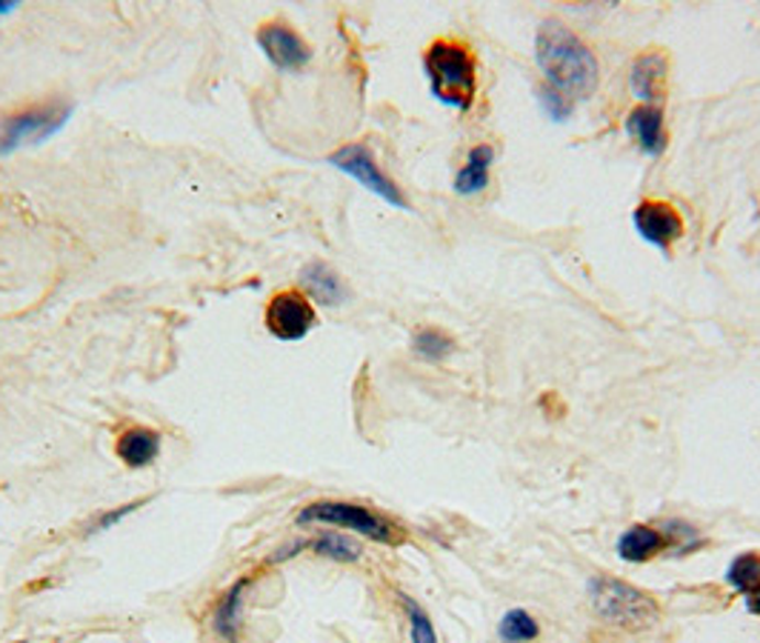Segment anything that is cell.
Listing matches in <instances>:
<instances>
[{
	"mask_svg": "<svg viewBox=\"0 0 760 643\" xmlns=\"http://www.w3.org/2000/svg\"><path fill=\"white\" fill-rule=\"evenodd\" d=\"M329 164H332L334 169H341L343 175H349L352 180H357L363 189H370L372 195L386 200L389 207L409 209L404 192H400V186H395V180H389L384 171H381V166H377L375 155H372V149L366 143H346V146H341L334 155H329Z\"/></svg>",
	"mask_w": 760,
	"mask_h": 643,
	"instance_id": "6",
	"label": "cell"
},
{
	"mask_svg": "<svg viewBox=\"0 0 760 643\" xmlns=\"http://www.w3.org/2000/svg\"><path fill=\"white\" fill-rule=\"evenodd\" d=\"M726 584L733 586L735 592L747 595L760 584V555L758 552H744L729 564L726 569Z\"/></svg>",
	"mask_w": 760,
	"mask_h": 643,
	"instance_id": "20",
	"label": "cell"
},
{
	"mask_svg": "<svg viewBox=\"0 0 760 643\" xmlns=\"http://www.w3.org/2000/svg\"><path fill=\"white\" fill-rule=\"evenodd\" d=\"M632 223L638 229V235L661 252L672 250L683 237V232H686L681 212L672 203H663V200H643V203H638Z\"/></svg>",
	"mask_w": 760,
	"mask_h": 643,
	"instance_id": "8",
	"label": "cell"
},
{
	"mask_svg": "<svg viewBox=\"0 0 760 643\" xmlns=\"http://www.w3.org/2000/svg\"><path fill=\"white\" fill-rule=\"evenodd\" d=\"M538 635V621L526 609H509L498 623V638L504 643H532Z\"/></svg>",
	"mask_w": 760,
	"mask_h": 643,
	"instance_id": "18",
	"label": "cell"
},
{
	"mask_svg": "<svg viewBox=\"0 0 760 643\" xmlns=\"http://www.w3.org/2000/svg\"><path fill=\"white\" fill-rule=\"evenodd\" d=\"M535 60H538L547 86L563 92L572 100H586L597 89V66L595 52L581 41L561 21H543L535 35Z\"/></svg>",
	"mask_w": 760,
	"mask_h": 643,
	"instance_id": "1",
	"label": "cell"
},
{
	"mask_svg": "<svg viewBox=\"0 0 760 643\" xmlns=\"http://www.w3.org/2000/svg\"><path fill=\"white\" fill-rule=\"evenodd\" d=\"M663 550H667V535H663L661 529L643 526V523L629 526L618 537V555L624 561H629V564H647L654 555H661Z\"/></svg>",
	"mask_w": 760,
	"mask_h": 643,
	"instance_id": "16",
	"label": "cell"
},
{
	"mask_svg": "<svg viewBox=\"0 0 760 643\" xmlns=\"http://www.w3.org/2000/svg\"><path fill=\"white\" fill-rule=\"evenodd\" d=\"M538 100H540V107H543V112L558 123L566 121L569 114H572V107H575V100L566 98V95L558 92V89H552V86H547V84L540 86Z\"/></svg>",
	"mask_w": 760,
	"mask_h": 643,
	"instance_id": "23",
	"label": "cell"
},
{
	"mask_svg": "<svg viewBox=\"0 0 760 643\" xmlns=\"http://www.w3.org/2000/svg\"><path fill=\"white\" fill-rule=\"evenodd\" d=\"M669 78V57L663 52H643L635 57L632 64V92L635 98L643 100V107H654V100H661L667 92Z\"/></svg>",
	"mask_w": 760,
	"mask_h": 643,
	"instance_id": "10",
	"label": "cell"
},
{
	"mask_svg": "<svg viewBox=\"0 0 760 643\" xmlns=\"http://www.w3.org/2000/svg\"><path fill=\"white\" fill-rule=\"evenodd\" d=\"M400 603H404L406 618H409V635H412V643H438V632H434V623L427 614V609L420 607L418 600L409 598V595H400Z\"/></svg>",
	"mask_w": 760,
	"mask_h": 643,
	"instance_id": "21",
	"label": "cell"
},
{
	"mask_svg": "<svg viewBox=\"0 0 760 643\" xmlns=\"http://www.w3.org/2000/svg\"><path fill=\"white\" fill-rule=\"evenodd\" d=\"M495 160V149L489 143H477L466 155V164L455 175V192L458 195H481L489 186V169Z\"/></svg>",
	"mask_w": 760,
	"mask_h": 643,
	"instance_id": "17",
	"label": "cell"
},
{
	"mask_svg": "<svg viewBox=\"0 0 760 643\" xmlns=\"http://www.w3.org/2000/svg\"><path fill=\"white\" fill-rule=\"evenodd\" d=\"M423 71L434 100L455 112H470L477 98V64L466 43L441 37L423 55Z\"/></svg>",
	"mask_w": 760,
	"mask_h": 643,
	"instance_id": "2",
	"label": "cell"
},
{
	"mask_svg": "<svg viewBox=\"0 0 760 643\" xmlns=\"http://www.w3.org/2000/svg\"><path fill=\"white\" fill-rule=\"evenodd\" d=\"M590 603L606 623L620 629H647L661 614L652 595L612 575H595L590 580Z\"/></svg>",
	"mask_w": 760,
	"mask_h": 643,
	"instance_id": "3",
	"label": "cell"
},
{
	"mask_svg": "<svg viewBox=\"0 0 760 643\" xmlns=\"http://www.w3.org/2000/svg\"><path fill=\"white\" fill-rule=\"evenodd\" d=\"M137 507H141V503H126V507L114 509V512H103V514H100V518H98V521L92 523V529H89V532H103V529H112L114 523H121L123 518H126V514L135 512Z\"/></svg>",
	"mask_w": 760,
	"mask_h": 643,
	"instance_id": "24",
	"label": "cell"
},
{
	"mask_svg": "<svg viewBox=\"0 0 760 643\" xmlns=\"http://www.w3.org/2000/svg\"><path fill=\"white\" fill-rule=\"evenodd\" d=\"M747 609H749V612L758 614V618H760V584L755 586L752 592H747Z\"/></svg>",
	"mask_w": 760,
	"mask_h": 643,
	"instance_id": "25",
	"label": "cell"
},
{
	"mask_svg": "<svg viewBox=\"0 0 760 643\" xmlns=\"http://www.w3.org/2000/svg\"><path fill=\"white\" fill-rule=\"evenodd\" d=\"M663 535H667V546L675 550L678 555H690V552H697L706 543V537L697 535V529L690 526L683 521H672L663 526Z\"/></svg>",
	"mask_w": 760,
	"mask_h": 643,
	"instance_id": "22",
	"label": "cell"
},
{
	"mask_svg": "<svg viewBox=\"0 0 760 643\" xmlns=\"http://www.w3.org/2000/svg\"><path fill=\"white\" fill-rule=\"evenodd\" d=\"M315 323H318V312H315L312 300L298 289L277 292L266 307V329L277 341H304L315 329Z\"/></svg>",
	"mask_w": 760,
	"mask_h": 643,
	"instance_id": "7",
	"label": "cell"
},
{
	"mask_svg": "<svg viewBox=\"0 0 760 643\" xmlns=\"http://www.w3.org/2000/svg\"><path fill=\"white\" fill-rule=\"evenodd\" d=\"M300 286L309 292V298L323 303V307H338L346 300V286H343L341 275L323 260H312L300 269Z\"/></svg>",
	"mask_w": 760,
	"mask_h": 643,
	"instance_id": "13",
	"label": "cell"
},
{
	"mask_svg": "<svg viewBox=\"0 0 760 643\" xmlns=\"http://www.w3.org/2000/svg\"><path fill=\"white\" fill-rule=\"evenodd\" d=\"M295 523L298 526H341L370 537L375 543H386V546L400 543V532L395 523L386 521L384 514L372 512V509L361 507V503H349V500H318V503H309V507L300 509Z\"/></svg>",
	"mask_w": 760,
	"mask_h": 643,
	"instance_id": "4",
	"label": "cell"
},
{
	"mask_svg": "<svg viewBox=\"0 0 760 643\" xmlns=\"http://www.w3.org/2000/svg\"><path fill=\"white\" fill-rule=\"evenodd\" d=\"M252 586V578H241L229 586L227 595L221 598V603L214 607L212 627L218 632V638L227 643L241 641V627H243V595Z\"/></svg>",
	"mask_w": 760,
	"mask_h": 643,
	"instance_id": "14",
	"label": "cell"
},
{
	"mask_svg": "<svg viewBox=\"0 0 760 643\" xmlns=\"http://www.w3.org/2000/svg\"><path fill=\"white\" fill-rule=\"evenodd\" d=\"M114 452L129 469H143V466L155 464L161 455V432L150 426H129L126 432L118 435Z\"/></svg>",
	"mask_w": 760,
	"mask_h": 643,
	"instance_id": "12",
	"label": "cell"
},
{
	"mask_svg": "<svg viewBox=\"0 0 760 643\" xmlns=\"http://www.w3.org/2000/svg\"><path fill=\"white\" fill-rule=\"evenodd\" d=\"M14 9H18V3H14V0H0V14H12Z\"/></svg>",
	"mask_w": 760,
	"mask_h": 643,
	"instance_id": "26",
	"label": "cell"
},
{
	"mask_svg": "<svg viewBox=\"0 0 760 643\" xmlns=\"http://www.w3.org/2000/svg\"><path fill=\"white\" fill-rule=\"evenodd\" d=\"M255 41L263 49V55L272 60V66L284 71L304 69L309 64V57H312L309 43L295 29L284 26V23H266V26H261Z\"/></svg>",
	"mask_w": 760,
	"mask_h": 643,
	"instance_id": "9",
	"label": "cell"
},
{
	"mask_svg": "<svg viewBox=\"0 0 760 643\" xmlns=\"http://www.w3.org/2000/svg\"><path fill=\"white\" fill-rule=\"evenodd\" d=\"M300 550H312L315 555L332 557V561H341V564H352V561H357V557H361V552H363L361 546H357L355 541H349L346 535L327 532V535H318L315 541L291 543V546H286L284 552H277V555L272 557V564H280V561H286V557L298 555Z\"/></svg>",
	"mask_w": 760,
	"mask_h": 643,
	"instance_id": "15",
	"label": "cell"
},
{
	"mask_svg": "<svg viewBox=\"0 0 760 643\" xmlns=\"http://www.w3.org/2000/svg\"><path fill=\"white\" fill-rule=\"evenodd\" d=\"M71 107L64 100H49V103H35L21 112L9 114L0 123V157L12 155V152L32 146V143L49 141L69 121Z\"/></svg>",
	"mask_w": 760,
	"mask_h": 643,
	"instance_id": "5",
	"label": "cell"
},
{
	"mask_svg": "<svg viewBox=\"0 0 760 643\" xmlns=\"http://www.w3.org/2000/svg\"><path fill=\"white\" fill-rule=\"evenodd\" d=\"M412 350L415 355L429 361V364H441L455 352V341L441 329H420L418 335L412 337Z\"/></svg>",
	"mask_w": 760,
	"mask_h": 643,
	"instance_id": "19",
	"label": "cell"
},
{
	"mask_svg": "<svg viewBox=\"0 0 760 643\" xmlns=\"http://www.w3.org/2000/svg\"><path fill=\"white\" fill-rule=\"evenodd\" d=\"M626 135L635 137L640 152L649 157H661L667 152V132H663L661 107H638L629 112L624 123Z\"/></svg>",
	"mask_w": 760,
	"mask_h": 643,
	"instance_id": "11",
	"label": "cell"
}]
</instances>
